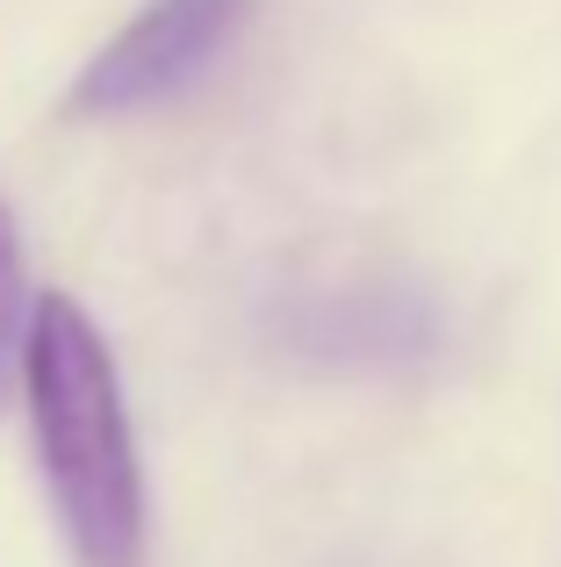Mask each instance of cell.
Returning <instances> with one entry per match:
<instances>
[{"instance_id": "cell-1", "label": "cell", "mask_w": 561, "mask_h": 567, "mask_svg": "<svg viewBox=\"0 0 561 567\" xmlns=\"http://www.w3.org/2000/svg\"><path fill=\"white\" fill-rule=\"evenodd\" d=\"M29 431L51 482L58 525L80 567H137L144 560V467L130 439L123 381L101 346L94 317L65 295L37 302L29 331Z\"/></svg>"}, {"instance_id": "cell-2", "label": "cell", "mask_w": 561, "mask_h": 567, "mask_svg": "<svg viewBox=\"0 0 561 567\" xmlns=\"http://www.w3.org/2000/svg\"><path fill=\"white\" fill-rule=\"evenodd\" d=\"M245 0H144L72 80L65 115H137L181 94L202 65L231 43Z\"/></svg>"}, {"instance_id": "cell-3", "label": "cell", "mask_w": 561, "mask_h": 567, "mask_svg": "<svg viewBox=\"0 0 561 567\" xmlns=\"http://www.w3.org/2000/svg\"><path fill=\"white\" fill-rule=\"evenodd\" d=\"M432 317L404 288H309L274 317V346L317 367H389L425 352Z\"/></svg>"}, {"instance_id": "cell-4", "label": "cell", "mask_w": 561, "mask_h": 567, "mask_svg": "<svg viewBox=\"0 0 561 567\" xmlns=\"http://www.w3.org/2000/svg\"><path fill=\"white\" fill-rule=\"evenodd\" d=\"M29 259H22V237H14V216L0 208V416L14 402V381H29Z\"/></svg>"}]
</instances>
